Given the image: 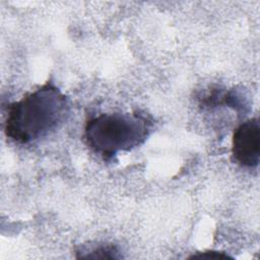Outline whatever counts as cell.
I'll list each match as a JSON object with an SVG mask.
<instances>
[{"label":"cell","mask_w":260,"mask_h":260,"mask_svg":"<svg viewBox=\"0 0 260 260\" xmlns=\"http://www.w3.org/2000/svg\"><path fill=\"white\" fill-rule=\"evenodd\" d=\"M232 156L243 168H255L260 159V124L251 118L240 124L232 140Z\"/></svg>","instance_id":"cell-3"},{"label":"cell","mask_w":260,"mask_h":260,"mask_svg":"<svg viewBox=\"0 0 260 260\" xmlns=\"http://www.w3.org/2000/svg\"><path fill=\"white\" fill-rule=\"evenodd\" d=\"M77 253L79 258H92V259H116L120 258L118 250L115 246L110 244H100L94 247L87 249L86 247L81 248Z\"/></svg>","instance_id":"cell-4"},{"label":"cell","mask_w":260,"mask_h":260,"mask_svg":"<svg viewBox=\"0 0 260 260\" xmlns=\"http://www.w3.org/2000/svg\"><path fill=\"white\" fill-rule=\"evenodd\" d=\"M68 112L65 94L53 83L47 82L9 105L4 131L10 140L28 144L56 130Z\"/></svg>","instance_id":"cell-1"},{"label":"cell","mask_w":260,"mask_h":260,"mask_svg":"<svg viewBox=\"0 0 260 260\" xmlns=\"http://www.w3.org/2000/svg\"><path fill=\"white\" fill-rule=\"evenodd\" d=\"M190 259H229L231 258L229 255L224 254L223 252L217 251H205L194 254L189 257Z\"/></svg>","instance_id":"cell-5"},{"label":"cell","mask_w":260,"mask_h":260,"mask_svg":"<svg viewBox=\"0 0 260 260\" xmlns=\"http://www.w3.org/2000/svg\"><path fill=\"white\" fill-rule=\"evenodd\" d=\"M152 120L144 113L101 114L90 118L84 127L89 148L104 159L141 145L149 136Z\"/></svg>","instance_id":"cell-2"}]
</instances>
